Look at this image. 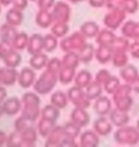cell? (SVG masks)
<instances>
[{"mask_svg":"<svg viewBox=\"0 0 139 147\" xmlns=\"http://www.w3.org/2000/svg\"><path fill=\"white\" fill-rule=\"evenodd\" d=\"M21 100H22V109L20 115L36 123L40 117V113H41L40 95L34 91L32 92L30 91V92L23 93V95L21 96Z\"/></svg>","mask_w":139,"mask_h":147,"instance_id":"1","label":"cell"},{"mask_svg":"<svg viewBox=\"0 0 139 147\" xmlns=\"http://www.w3.org/2000/svg\"><path fill=\"white\" fill-rule=\"evenodd\" d=\"M46 147H77L78 141L76 138L65 133L63 125H55L51 133L45 138Z\"/></svg>","mask_w":139,"mask_h":147,"instance_id":"2","label":"cell"},{"mask_svg":"<svg viewBox=\"0 0 139 147\" xmlns=\"http://www.w3.org/2000/svg\"><path fill=\"white\" fill-rule=\"evenodd\" d=\"M59 84V74L51 71L49 69L41 70V74L37 76V79L33 85V91L39 95H46L54 91L56 85Z\"/></svg>","mask_w":139,"mask_h":147,"instance_id":"3","label":"cell"},{"mask_svg":"<svg viewBox=\"0 0 139 147\" xmlns=\"http://www.w3.org/2000/svg\"><path fill=\"white\" fill-rule=\"evenodd\" d=\"M132 87L130 84L122 83L119 87L110 95L114 107L123 110V111H130L133 107V96H132Z\"/></svg>","mask_w":139,"mask_h":147,"instance_id":"4","label":"cell"},{"mask_svg":"<svg viewBox=\"0 0 139 147\" xmlns=\"http://www.w3.org/2000/svg\"><path fill=\"white\" fill-rule=\"evenodd\" d=\"M114 140L116 144L122 146H136L139 145V130L137 126L124 125L121 127H115Z\"/></svg>","mask_w":139,"mask_h":147,"instance_id":"5","label":"cell"},{"mask_svg":"<svg viewBox=\"0 0 139 147\" xmlns=\"http://www.w3.org/2000/svg\"><path fill=\"white\" fill-rule=\"evenodd\" d=\"M87 42L86 37L80 31H75L70 34H67L65 37L60 39V49L65 53V52H76L78 53Z\"/></svg>","mask_w":139,"mask_h":147,"instance_id":"6","label":"cell"},{"mask_svg":"<svg viewBox=\"0 0 139 147\" xmlns=\"http://www.w3.org/2000/svg\"><path fill=\"white\" fill-rule=\"evenodd\" d=\"M69 101L74 107H80L88 109L92 106V100L88 98V95L85 92V88H82L79 86L72 85L67 91Z\"/></svg>","mask_w":139,"mask_h":147,"instance_id":"7","label":"cell"},{"mask_svg":"<svg viewBox=\"0 0 139 147\" xmlns=\"http://www.w3.org/2000/svg\"><path fill=\"white\" fill-rule=\"evenodd\" d=\"M128 14L123 9H108L102 18V23L105 28H108L113 31L118 30L122 24L125 22Z\"/></svg>","mask_w":139,"mask_h":147,"instance_id":"8","label":"cell"},{"mask_svg":"<svg viewBox=\"0 0 139 147\" xmlns=\"http://www.w3.org/2000/svg\"><path fill=\"white\" fill-rule=\"evenodd\" d=\"M52 16L54 22H64V23H69L70 17H71V7H70V2H68L67 0H59L55 2V5L53 6V8L51 9Z\"/></svg>","mask_w":139,"mask_h":147,"instance_id":"9","label":"cell"},{"mask_svg":"<svg viewBox=\"0 0 139 147\" xmlns=\"http://www.w3.org/2000/svg\"><path fill=\"white\" fill-rule=\"evenodd\" d=\"M92 109L98 116H108L111 109L114 108V103L111 96L108 94H102L99 98L92 101Z\"/></svg>","mask_w":139,"mask_h":147,"instance_id":"10","label":"cell"},{"mask_svg":"<svg viewBox=\"0 0 139 147\" xmlns=\"http://www.w3.org/2000/svg\"><path fill=\"white\" fill-rule=\"evenodd\" d=\"M37 71L31 68L30 65L28 67H23L20 71H18V77H17V84L20 87L28 90L33 87L34 82L37 79Z\"/></svg>","mask_w":139,"mask_h":147,"instance_id":"11","label":"cell"},{"mask_svg":"<svg viewBox=\"0 0 139 147\" xmlns=\"http://www.w3.org/2000/svg\"><path fill=\"white\" fill-rule=\"evenodd\" d=\"M92 129L100 137H108L114 132V125L108 116H98L92 123Z\"/></svg>","mask_w":139,"mask_h":147,"instance_id":"12","label":"cell"},{"mask_svg":"<svg viewBox=\"0 0 139 147\" xmlns=\"http://www.w3.org/2000/svg\"><path fill=\"white\" fill-rule=\"evenodd\" d=\"M17 68H11L5 64L0 67V85H3L6 87L14 86L15 84H17Z\"/></svg>","mask_w":139,"mask_h":147,"instance_id":"13","label":"cell"},{"mask_svg":"<svg viewBox=\"0 0 139 147\" xmlns=\"http://www.w3.org/2000/svg\"><path fill=\"white\" fill-rule=\"evenodd\" d=\"M100 136L93 130L82 131L78 137V146L79 147H98L100 144Z\"/></svg>","mask_w":139,"mask_h":147,"instance_id":"14","label":"cell"},{"mask_svg":"<svg viewBox=\"0 0 139 147\" xmlns=\"http://www.w3.org/2000/svg\"><path fill=\"white\" fill-rule=\"evenodd\" d=\"M70 121H72L82 129H84L91 123V115L86 108L74 107V109L70 113Z\"/></svg>","mask_w":139,"mask_h":147,"instance_id":"15","label":"cell"},{"mask_svg":"<svg viewBox=\"0 0 139 147\" xmlns=\"http://www.w3.org/2000/svg\"><path fill=\"white\" fill-rule=\"evenodd\" d=\"M5 115L7 116H17L21 114L22 100L18 96H7L2 102Z\"/></svg>","mask_w":139,"mask_h":147,"instance_id":"16","label":"cell"},{"mask_svg":"<svg viewBox=\"0 0 139 147\" xmlns=\"http://www.w3.org/2000/svg\"><path fill=\"white\" fill-rule=\"evenodd\" d=\"M119 30L122 36L129 38L130 40H139V22L133 20H125Z\"/></svg>","mask_w":139,"mask_h":147,"instance_id":"17","label":"cell"},{"mask_svg":"<svg viewBox=\"0 0 139 147\" xmlns=\"http://www.w3.org/2000/svg\"><path fill=\"white\" fill-rule=\"evenodd\" d=\"M118 76H119L122 83H126V84L131 85L134 80H137L139 78V70L137 69L136 65L128 63L126 65H124L123 68L119 69Z\"/></svg>","mask_w":139,"mask_h":147,"instance_id":"18","label":"cell"},{"mask_svg":"<svg viewBox=\"0 0 139 147\" xmlns=\"http://www.w3.org/2000/svg\"><path fill=\"white\" fill-rule=\"evenodd\" d=\"M113 46L109 45H96L95 46V55L94 59L100 64H108L111 62L113 57Z\"/></svg>","mask_w":139,"mask_h":147,"instance_id":"19","label":"cell"},{"mask_svg":"<svg viewBox=\"0 0 139 147\" xmlns=\"http://www.w3.org/2000/svg\"><path fill=\"white\" fill-rule=\"evenodd\" d=\"M110 122L113 123L114 127H121L124 125H128L130 123V115L129 111H123L117 108H113L111 111L108 115Z\"/></svg>","mask_w":139,"mask_h":147,"instance_id":"20","label":"cell"},{"mask_svg":"<svg viewBox=\"0 0 139 147\" xmlns=\"http://www.w3.org/2000/svg\"><path fill=\"white\" fill-rule=\"evenodd\" d=\"M22 136V147H34L39 137V133L36 127V123L30 125L24 131L20 132Z\"/></svg>","mask_w":139,"mask_h":147,"instance_id":"21","label":"cell"},{"mask_svg":"<svg viewBox=\"0 0 139 147\" xmlns=\"http://www.w3.org/2000/svg\"><path fill=\"white\" fill-rule=\"evenodd\" d=\"M5 18H6L7 23L18 28L24 22V13H23V10H21V9L16 8V7L10 6V8L7 9V11L5 14Z\"/></svg>","mask_w":139,"mask_h":147,"instance_id":"22","label":"cell"},{"mask_svg":"<svg viewBox=\"0 0 139 147\" xmlns=\"http://www.w3.org/2000/svg\"><path fill=\"white\" fill-rule=\"evenodd\" d=\"M34 22H36L37 26H39L41 29H49L52 26V24L54 23L51 10L38 9V11L36 13V16H34Z\"/></svg>","mask_w":139,"mask_h":147,"instance_id":"23","label":"cell"},{"mask_svg":"<svg viewBox=\"0 0 139 147\" xmlns=\"http://www.w3.org/2000/svg\"><path fill=\"white\" fill-rule=\"evenodd\" d=\"M26 51L30 55L44 52V36L39 33H32L29 37Z\"/></svg>","mask_w":139,"mask_h":147,"instance_id":"24","label":"cell"},{"mask_svg":"<svg viewBox=\"0 0 139 147\" xmlns=\"http://www.w3.org/2000/svg\"><path fill=\"white\" fill-rule=\"evenodd\" d=\"M48 60H49V56H48V53L46 52L32 54L30 55V59H29V65L33 68L36 71H41L46 68Z\"/></svg>","mask_w":139,"mask_h":147,"instance_id":"25","label":"cell"},{"mask_svg":"<svg viewBox=\"0 0 139 147\" xmlns=\"http://www.w3.org/2000/svg\"><path fill=\"white\" fill-rule=\"evenodd\" d=\"M49 102L53 103L54 106H56L57 108H60L61 110L62 109H65L68 107V105L70 103L68 93L64 92V91H62V90H54L51 93Z\"/></svg>","mask_w":139,"mask_h":147,"instance_id":"26","label":"cell"},{"mask_svg":"<svg viewBox=\"0 0 139 147\" xmlns=\"http://www.w3.org/2000/svg\"><path fill=\"white\" fill-rule=\"evenodd\" d=\"M100 29L101 28L99 26V24L95 21L88 20V21H85V22L82 23V25L79 28V31L84 34V37H86V39H95Z\"/></svg>","mask_w":139,"mask_h":147,"instance_id":"27","label":"cell"},{"mask_svg":"<svg viewBox=\"0 0 139 147\" xmlns=\"http://www.w3.org/2000/svg\"><path fill=\"white\" fill-rule=\"evenodd\" d=\"M1 61L3 62L5 65L11 67V68H17V67L22 63V55H21V52L11 47V48L5 54V56L1 59Z\"/></svg>","mask_w":139,"mask_h":147,"instance_id":"28","label":"cell"},{"mask_svg":"<svg viewBox=\"0 0 139 147\" xmlns=\"http://www.w3.org/2000/svg\"><path fill=\"white\" fill-rule=\"evenodd\" d=\"M57 123H55V122H53L51 119H47V118L40 116L38 118V121L36 122V127H37V131L39 133V137H41V138L45 139L51 133V131L54 129V126Z\"/></svg>","mask_w":139,"mask_h":147,"instance_id":"29","label":"cell"},{"mask_svg":"<svg viewBox=\"0 0 139 147\" xmlns=\"http://www.w3.org/2000/svg\"><path fill=\"white\" fill-rule=\"evenodd\" d=\"M93 79H94V76L92 75V72L90 70H87V69H80V70L76 71L75 79H74V85L79 86L82 88H85Z\"/></svg>","mask_w":139,"mask_h":147,"instance_id":"30","label":"cell"},{"mask_svg":"<svg viewBox=\"0 0 139 147\" xmlns=\"http://www.w3.org/2000/svg\"><path fill=\"white\" fill-rule=\"evenodd\" d=\"M115 38H116L115 31H113L108 28H103V29H100L99 33L95 37V44L96 45H109V46H111Z\"/></svg>","mask_w":139,"mask_h":147,"instance_id":"31","label":"cell"},{"mask_svg":"<svg viewBox=\"0 0 139 147\" xmlns=\"http://www.w3.org/2000/svg\"><path fill=\"white\" fill-rule=\"evenodd\" d=\"M17 32H18V30L16 26L5 22L3 24L0 25V40L6 41L8 44H11V41L16 37Z\"/></svg>","mask_w":139,"mask_h":147,"instance_id":"32","label":"cell"},{"mask_svg":"<svg viewBox=\"0 0 139 147\" xmlns=\"http://www.w3.org/2000/svg\"><path fill=\"white\" fill-rule=\"evenodd\" d=\"M95 55V46L91 42H86L85 46L78 52V56L80 60V63L88 64L94 60Z\"/></svg>","mask_w":139,"mask_h":147,"instance_id":"33","label":"cell"},{"mask_svg":"<svg viewBox=\"0 0 139 147\" xmlns=\"http://www.w3.org/2000/svg\"><path fill=\"white\" fill-rule=\"evenodd\" d=\"M40 116L41 117H45L47 119H51V121H53L55 123H57V119L61 116V109L49 102V103L45 105L44 107H41Z\"/></svg>","mask_w":139,"mask_h":147,"instance_id":"34","label":"cell"},{"mask_svg":"<svg viewBox=\"0 0 139 147\" xmlns=\"http://www.w3.org/2000/svg\"><path fill=\"white\" fill-rule=\"evenodd\" d=\"M130 61V54L129 52L125 51H114L113 52V57H111V64L115 68H123L124 65H126Z\"/></svg>","mask_w":139,"mask_h":147,"instance_id":"35","label":"cell"},{"mask_svg":"<svg viewBox=\"0 0 139 147\" xmlns=\"http://www.w3.org/2000/svg\"><path fill=\"white\" fill-rule=\"evenodd\" d=\"M75 69L68 68V67H63L61 68V70L59 71V84L67 86L70 84H74V79H75V75H76Z\"/></svg>","mask_w":139,"mask_h":147,"instance_id":"36","label":"cell"},{"mask_svg":"<svg viewBox=\"0 0 139 147\" xmlns=\"http://www.w3.org/2000/svg\"><path fill=\"white\" fill-rule=\"evenodd\" d=\"M61 60H62L63 67H68V68L75 69V70H77L79 64H82L78 53H76V52H65L63 54V56L61 57Z\"/></svg>","mask_w":139,"mask_h":147,"instance_id":"37","label":"cell"},{"mask_svg":"<svg viewBox=\"0 0 139 147\" xmlns=\"http://www.w3.org/2000/svg\"><path fill=\"white\" fill-rule=\"evenodd\" d=\"M59 45H60V39L55 37L52 32L46 33L44 36V52L51 54L59 48Z\"/></svg>","mask_w":139,"mask_h":147,"instance_id":"38","label":"cell"},{"mask_svg":"<svg viewBox=\"0 0 139 147\" xmlns=\"http://www.w3.org/2000/svg\"><path fill=\"white\" fill-rule=\"evenodd\" d=\"M85 92L88 95V98L93 101L94 99L99 98L100 95L103 94V85L100 84L99 82H96L95 79H93L86 87H85Z\"/></svg>","mask_w":139,"mask_h":147,"instance_id":"39","label":"cell"},{"mask_svg":"<svg viewBox=\"0 0 139 147\" xmlns=\"http://www.w3.org/2000/svg\"><path fill=\"white\" fill-rule=\"evenodd\" d=\"M29 34L26 33V32H24V31H18L17 32V34H16V37L14 38V40L11 41V46H13V48H15V49H17V51H24V49H26V46H28V41H29Z\"/></svg>","mask_w":139,"mask_h":147,"instance_id":"40","label":"cell"},{"mask_svg":"<svg viewBox=\"0 0 139 147\" xmlns=\"http://www.w3.org/2000/svg\"><path fill=\"white\" fill-rule=\"evenodd\" d=\"M49 32H52L55 37H57L59 39L65 37L67 34H69V23H64V22H54L52 24V26L49 28Z\"/></svg>","mask_w":139,"mask_h":147,"instance_id":"41","label":"cell"},{"mask_svg":"<svg viewBox=\"0 0 139 147\" xmlns=\"http://www.w3.org/2000/svg\"><path fill=\"white\" fill-rule=\"evenodd\" d=\"M122 84V80L119 78V76H115V75H111L108 80L103 84V92L108 95H111L118 87L119 85Z\"/></svg>","mask_w":139,"mask_h":147,"instance_id":"42","label":"cell"},{"mask_svg":"<svg viewBox=\"0 0 139 147\" xmlns=\"http://www.w3.org/2000/svg\"><path fill=\"white\" fill-rule=\"evenodd\" d=\"M131 40L124 36H116L114 42H113V49L114 51H125L129 52V47H130Z\"/></svg>","mask_w":139,"mask_h":147,"instance_id":"43","label":"cell"},{"mask_svg":"<svg viewBox=\"0 0 139 147\" xmlns=\"http://www.w3.org/2000/svg\"><path fill=\"white\" fill-rule=\"evenodd\" d=\"M63 127H64V131L67 134H69L72 138H76V139H78V137L82 132V127L79 125H77L76 123H74L72 121H68L67 123H64Z\"/></svg>","mask_w":139,"mask_h":147,"instance_id":"44","label":"cell"},{"mask_svg":"<svg viewBox=\"0 0 139 147\" xmlns=\"http://www.w3.org/2000/svg\"><path fill=\"white\" fill-rule=\"evenodd\" d=\"M6 146L7 147H22V136H21V133L16 130L8 133Z\"/></svg>","mask_w":139,"mask_h":147,"instance_id":"45","label":"cell"},{"mask_svg":"<svg viewBox=\"0 0 139 147\" xmlns=\"http://www.w3.org/2000/svg\"><path fill=\"white\" fill-rule=\"evenodd\" d=\"M32 124H33V122L26 119V118L23 117L22 115H18V116L15 118V121H14V130H16V131H18V132H22V131H24L25 129H28V127H29L30 125H32Z\"/></svg>","mask_w":139,"mask_h":147,"instance_id":"46","label":"cell"},{"mask_svg":"<svg viewBox=\"0 0 139 147\" xmlns=\"http://www.w3.org/2000/svg\"><path fill=\"white\" fill-rule=\"evenodd\" d=\"M122 9L129 14H136L139 9V0H124Z\"/></svg>","mask_w":139,"mask_h":147,"instance_id":"47","label":"cell"},{"mask_svg":"<svg viewBox=\"0 0 139 147\" xmlns=\"http://www.w3.org/2000/svg\"><path fill=\"white\" fill-rule=\"evenodd\" d=\"M61 68H62V60L61 59H59V57H49V60L47 62V65H46V69H49L51 71L59 74Z\"/></svg>","mask_w":139,"mask_h":147,"instance_id":"48","label":"cell"},{"mask_svg":"<svg viewBox=\"0 0 139 147\" xmlns=\"http://www.w3.org/2000/svg\"><path fill=\"white\" fill-rule=\"evenodd\" d=\"M110 76H111L110 71H109L108 69H106V68H102V69H100V70L96 71L95 76H94V79H95L96 82H99L100 84L103 85V84L108 80V78H109Z\"/></svg>","mask_w":139,"mask_h":147,"instance_id":"49","label":"cell"},{"mask_svg":"<svg viewBox=\"0 0 139 147\" xmlns=\"http://www.w3.org/2000/svg\"><path fill=\"white\" fill-rule=\"evenodd\" d=\"M129 54H130V57L139 60V40H131V44L129 47Z\"/></svg>","mask_w":139,"mask_h":147,"instance_id":"50","label":"cell"},{"mask_svg":"<svg viewBox=\"0 0 139 147\" xmlns=\"http://www.w3.org/2000/svg\"><path fill=\"white\" fill-rule=\"evenodd\" d=\"M55 2H56V0H37L36 1L38 9H48V10H51L53 8Z\"/></svg>","mask_w":139,"mask_h":147,"instance_id":"51","label":"cell"},{"mask_svg":"<svg viewBox=\"0 0 139 147\" xmlns=\"http://www.w3.org/2000/svg\"><path fill=\"white\" fill-rule=\"evenodd\" d=\"M124 0H107L106 8L107 9H122Z\"/></svg>","mask_w":139,"mask_h":147,"instance_id":"52","label":"cell"},{"mask_svg":"<svg viewBox=\"0 0 139 147\" xmlns=\"http://www.w3.org/2000/svg\"><path fill=\"white\" fill-rule=\"evenodd\" d=\"M29 1L30 0H11V5L10 6L16 7V8H18V9L24 11L29 6Z\"/></svg>","mask_w":139,"mask_h":147,"instance_id":"53","label":"cell"},{"mask_svg":"<svg viewBox=\"0 0 139 147\" xmlns=\"http://www.w3.org/2000/svg\"><path fill=\"white\" fill-rule=\"evenodd\" d=\"M87 2L92 8H103L106 7L107 0H87Z\"/></svg>","mask_w":139,"mask_h":147,"instance_id":"54","label":"cell"},{"mask_svg":"<svg viewBox=\"0 0 139 147\" xmlns=\"http://www.w3.org/2000/svg\"><path fill=\"white\" fill-rule=\"evenodd\" d=\"M7 96H8L7 95V87L3 85H0V102H3Z\"/></svg>","mask_w":139,"mask_h":147,"instance_id":"55","label":"cell"},{"mask_svg":"<svg viewBox=\"0 0 139 147\" xmlns=\"http://www.w3.org/2000/svg\"><path fill=\"white\" fill-rule=\"evenodd\" d=\"M7 137H8V133H6L5 131L0 130V147L6 146V142H7Z\"/></svg>","mask_w":139,"mask_h":147,"instance_id":"56","label":"cell"},{"mask_svg":"<svg viewBox=\"0 0 139 147\" xmlns=\"http://www.w3.org/2000/svg\"><path fill=\"white\" fill-rule=\"evenodd\" d=\"M131 87H132V91L133 93H137L139 94V78L137 80H134L132 84H131Z\"/></svg>","mask_w":139,"mask_h":147,"instance_id":"57","label":"cell"},{"mask_svg":"<svg viewBox=\"0 0 139 147\" xmlns=\"http://www.w3.org/2000/svg\"><path fill=\"white\" fill-rule=\"evenodd\" d=\"M0 3L3 6V7H8L11 5V0H0Z\"/></svg>","mask_w":139,"mask_h":147,"instance_id":"58","label":"cell"},{"mask_svg":"<svg viewBox=\"0 0 139 147\" xmlns=\"http://www.w3.org/2000/svg\"><path fill=\"white\" fill-rule=\"evenodd\" d=\"M67 1L72 3V5H76V3H80V2H84V1H87V0H67Z\"/></svg>","mask_w":139,"mask_h":147,"instance_id":"59","label":"cell"},{"mask_svg":"<svg viewBox=\"0 0 139 147\" xmlns=\"http://www.w3.org/2000/svg\"><path fill=\"white\" fill-rule=\"evenodd\" d=\"M5 115V111H3V107H2V102H0V118Z\"/></svg>","mask_w":139,"mask_h":147,"instance_id":"60","label":"cell"},{"mask_svg":"<svg viewBox=\"0 0 139 147\" xmlns=\"http://www.w3.org/2000/svg\"><path fill=\"white\" fill-rule=\"evenodd\" d=\"M136 126H137V129L139 130V118L137 119V123H136Z\"/></svg>","mask_w":139,"mask_h":147,"instance_id":"61","label":"cell"},{"mask_svg":"<svg viewBox=\"0 0 139 147\" xmlns=\"http://www.w3.org/2000/svg\"><path fill=\"white\" fill-rule=\"evenodd\" d=\"M2 7H3V6L0 3V14H1V11H2Z\"/></svg>","mask_w":139,"mask_h":147,"instance_id":"62","label":"cell"},{"mask_svg":"<svg viewBox=\"0 0 139 147\" xmlns=\"http://www.w3.org/2000/svg\"><path fill=\"white\" fill-rule=\"evenodd\" d=\"M30 1H33V2H36V1H37V0H30Z\"/></svg>","mask_w":139,"mask_h":147,"instance_id":"63","label":"cell"}]
</instances>
